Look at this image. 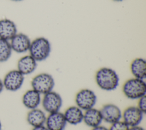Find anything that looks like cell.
Masks as SVG:
<instances>
[{
	"label": "cell",
	"mask_w": 146,
	"mask_h": 130,
	"mask_svg": "<svg viewBox=\"0 0 146 130\" xmlns=\"http://www.w3.org/2000/svg\"><path fill=\"white\" fill-rule=\"evenodd\" d=\"M95 82L98 86L106 91L115 90L119 84V77L116 72L110 67H102L95 74Z\"/></svg>",
	"instance_id": "1"
},
{
	"label": "cell",
	"mask_w": 146,
	"mask_h": 130,
	"mask_svg": "<svg viewBox=\"0 0 146 130\" xmlns=\"http://www.w3.org/2000/svg\"><path fill=\"white\" fill-rule=\"evenodd\" d=\"M51 47L50 41L43 36L38 37L31 42L29 55L36 62L46 60L50 55Z\"/></svg>",
	"instance_id": "2"
},
{
	"label": "cell",
	"mask_w": 146,
	"mask_h": 130,
	"mask_svg": "<svg viewBox=\"0 0 146 130\" xmlns=\"http://www.w3.org/2000/svg\"><path fill=\"white\" fill-rule=\"evenodd\" d=\"M124 95L131 100L139 99L145 95L146 83L144 80L133 78L126 80L123 85Z\"/></svg>",
	"instance_id": "3"
},
{
	"label": "cell",
	"mask_w": 146,
	"mask_h": 130,
	"mask_svg": "<svg viewBox=\"0 0 146 130\" xmlns=\"http://www.w3.org/2000/svg\"><path fill=\"white\" fill-rule=\"evenodd\" d=\"M32 89L40 95H44L52 91L55 86V80L52 76L48 73H40L35 76L31 80Z\"/></svg>",
	"instance_id": "4"
},
{
	"label": "cell",
	"mask_w": 146,
	"mask_h": 130,
	"mask_svg": "<svg viewBox=\"0 0 146 130\" xmlns=\"http://www.w3.org/2000/svg\"><path fill=\"white\" fill-rule=\"evenodd\" d=\"M75 100L77 107L86 111L94 107L97 101V96L92 90L84 88L78 92Z\"/></svg>",
	"instance_id": "5"
},
{
	"label": "cell",
	"mask_w": 146,
	"mask_h": 130,
	"mask_svg": "<svg viewBox=\"0 0 146 130\" xmlns=\"http://www.w3.org/2000/svg\"><path fill=\"white\" fill-rule=\"evenodd\" d=\"M25 76L17 69L9 71L5 75L2 80L4 88L9 91H17L22 86Z\"/></svg>",
	"instance_id": "6"
},
{
	"label": "cell",
	"mask_w": 146,
	"mask_h": 130,
	"mask_svg": "<svg viewBox=\"0 0 146 130\" xmlns=\"http://www.w3.org/2000/svg\"><path fill=\"white\" fill-rule=\"evenodd\" d=\"M41 102L44 110L50 113L59 111L63 100L59 94L51 91L43 95Z\"/></svg>",
	"instance_id": "7"
},
{
	"label": "cell",
	"mask_w": 146,
	"mask_h": 130,
	"mask_svg": "<svg viewBox=\"0 0 146 130\" xmlns=\"http://www.w3.org/2000/svg\"><path fill=\"white\" fill-rule=\"evenodd\" d=\"M31 42L29 36L22 32H17L9 40L12 51L19 54L28 51Z\"/></svg>",
	"instance_id": "8"
},
{
	"label": "cell",
	"mask_w": 146,
	"mask_h": 130,
	"mask_svg": "<svg viewBox=\"0 0 146 130\" xmlns=\"http://www.w3.org/2000/svg\"><path fill=\"white\" fill-rule=\"evenodd\" d=\"M144 114L137 106H130L124 109L121 118L123 121L131 127L139 125L143 119Z\"/></svg>",
	"instance_id": "9"
},
{
	"label": "cell",
	"mask_w": 146,
	"mask_h": 130,
	"mask_svg": "<svg viewBox=\"0 0 146 130\" xmlns=\"http://www.w3.org/2000/svg\"><path fill=\"white\" fill-rule=\"evenodd\" d=\"M103 120L105 122L112 124L120 120L122 112L120 108L112 103L104 105L100 109Z\"/></svg>",
	"instance_id": "10"
},
{
	"label": "cell",
	"mask_w": 146,
	"mask_h": 130,
	"mask_svg": "<svg viewBox=\"0 0 146 130\" xmlns=\"http://www.w3.org/2000/svg\"><path fill=\"white\" fill-rule=\"evenodd\" d=\"M67 123L63 113L60 111L49 113L45 123L48 130H64Z\"/></svg>",
	"instance_id": "11"
},
{
	"label": "cell",
	"mask_w": 146,
	"mask_h": 130,
	"mask_svg": "<svg viewBox=\"0 0 146 130\" xmlns=\"http://www.w3.org/2000/svg\"><path fill=\"white\" fill-rule=\"evenodd\" d=\"M17 32L14 22L8 18L0 19V38L9 41Z\"/></svg>",
	"instance_id": "12"
},
{
	"label": "cell",
	"mask_w": 146,
	"mask_h": 130,
	"mask_svg": "<svg viewBox=\"0 0 146 130\" xmlns=\"http://www.w3.org/2000/svg\"><path fill=\"white\" fill-rule=\"evenodd\" d=\"M37 67V62L30 55L21 57L17 62V70L24 76L32 74Z\"/></svg>",
	"instance_id": "13"
},
{
	"label": "cell",
	"mask_w": 146,
	"mask_h": 130,
	"mask_svg": "<svg viewBox=\"0 0 146 130\" xmlns=\"http://www.w3.org/2000/svg\"><path fill=\"white\" fill-rule=\"evenodd\" d=\"M23 105L29 109L38 108L41 103V95L33 89L27 90L24 93L22 99Z\"/></svg>",
	"instance_id": "14"
},
{
	"label": "cell",
	"mask_w": 146,
	"mask_h": 130,
	"mask_svg": "<svg viewBox=\"0 0 146 130\" xmlns=\"http://www.w3.org/2000/svg\"><path fill=\"white\" fill-rule=\"evenodd\" d=\"M83 121L87 126L92 128L100 125L103 121L100 110L94 107L86 110L83 113Z\"/></svg>",
	"instance_id": "15"
},
{
	"label": "cell",
	"mask_w": 146,
	"mask_h": 130,
	"mask_svg": "<svg viewBox=\"0 0 146 130\" xmlns=\"http://www.w3.org/2000/svg\"><path fill=\"white\" fill-rule=\"evenodd\" d=\"M83 112L76 105L68 107L63 113L67 123L71 125H77L83 121Z\"/></svg>",
	"instance_id": "16"
},
{
	"label": "cell",
	"mask_w": 146,
	"mask_h": 130,
	"mask_svg": "<svg viewBox=\"0 0 146 130\" xmlns=\"http://www.w3.org/2000/svg\"><path fill=\"white\" fill-rule=\"evenodd\" d=\"M46 117L43 111L36 108L30 110L27 114L26 120L30 125L35 127L44 125Z\"/></svg>",
	"instance_id": "17"
},
{
	"label": "cell",
	"mask_w": 146,
	"mask_h": 130,
	"mask_svg": "<svg viewBox=\"0 0 146 130\" xmlns=\"http://www.w3.org/2000/svg\"><path fill=\"white\" fill-rule=\"evenodd\" d=\"M130 70L133 78L144 80L146 78V61L141 58L133 59L130 65Z\"/></svg>",
	"instance_id": "18"
},
{
	"label": "cell",
	"mask_w": 146,
	"mask_h": 130,
	"mask_svg": "<svg viewBox=\"0 0 146 130\" xmlns=\"http://www.w3.org/2000/svg\"><path fill=\"white\" fill-rule=\"evenodd\" d=\"M12 51L9 41L0 38V62L8 60L11 55Z\"/></svg>",
	"instance_id": "19"
},
{
	"label": "cell",
	"mask_w": 146,
	"mask_h": 130,
	"mask_svg": "<svg viewBox=\"0 0 146 130\" xmlns=\"http://www.w3.org/2000/svg\"><path fill=\"white\" fill-rule=\"evenodd\" d=\"M129 127L123 121H118L111 124L108 130H128Z\"/></svg>",
	"instance_id": "20"
},
{
	"label": "cell",
	"mask_w": 146,
	"mask_h": 130,
	"mask_svg": "<svg viewBox=\"0 0 146 130\" xmlns=\"http://www.w3.org/2000/svg\"><path fill=\"white\" fill-rule=\"evenodd\" d=\"M138 108L143 113H145L146 111V96L144 95L138 99L137 106Z\"/></svg>",
	"instance_id": "21"
},
{
	"label": "cell",
	"mask_w": 146,
	"mask_h": 130,
	"mask_svg": "<svg viewBox=\"0 0 146 130\" xmlns=\"http://www.w3.org/2000/svg\"><path fill=\"white\" fill-rule=\"evenodd\" d=\"M128 130H145V129L143 127H142L141 126H139L138 125L129 127Z\"/></svg>",
	"instance_id": "22"
},
{
	"label": "cell",
	"mask_w": 146,
	"mask_h": 130,
	"mask_svg": "<svg viewBox=\"0 0 146 130\" xmlns=\"http://www.w3.org/2000/svg\"><path fill=\"white\" fill-rule=\"evenodd\" d=\"M32 130H48L46 126L43 125H40L38 127H33V129Z\"/></svg>",
	"instance_id": "23"
},
{
	"label": "cell",
	"mask_w": 146,
	"mask_h": 130,
	"mask_svg": "<svg viewBox=\"0 0 146 130\" xmlns=\"http://www.w3.org/2000/svg\"><path fill=\"white\" fill-rule=\"evenodd\" d=\"M92 130H108V129L104 126L100 125H98L94 128H92Z\"/></svg>",
	"instance_id": "24"
},
{
	"label": "cell",
	"mask_w": 146,
	"mask_h": 130,
	"mask_svg": "<svg viewBox=\"0 0 146 130\" xmlns=\"http://www.w3.org/2000/svg\"><path fill=\"white\" fill-rule=\"evenodd\" d=\"M4 87H3V82L2 80L0 79V94L2 92V91H3Z\"/></svg>",
	"instance_id": "25"
},
{
	"label": "cell",
	"mask_w": 146,
	"mask_h": 130,
	"mask_svg": "<svg viewBox=\"0 0 146 130\" xmlns=\"http://www.w3.org/2000/svg\"><path fill=\"white\" fill-rule=\"evenodd\" d=\"M2 129V124H1V122L0 121V130H1Z\"/></svg>",
	"instance_id": "26"
},
{
	"label": "cell",
	"mask_w": 146,
	"mask_h": 130,
	"mask_svg": "<svg viewBox=\"0 0 146 130\" xmlns=\"http://www.w3.org/2000/svg\"><path fill=\"white\" fill-rule=\"evenodd\" d=\"M113 1H117V2H120V1H123V0H113Z\"/></svg>",
	"instance_id": "27"
},
{
	"label": "cell",
	"mask_w": 146,
	"mask_h": 130,
	"mask_svg": "<svg viewBox=\"0 0 146 130\" xmlns=\"http://www.w3.org/2000/svg\"><path fill=\"white\" fill-rule=\"evenodd\" d=\"M11 1H21L22 0H11Z\"/></svg>",
	"instance_id": "28"
}]
</instances>
